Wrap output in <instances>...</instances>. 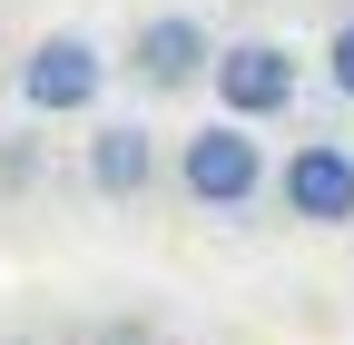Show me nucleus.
Here are the masks:
<instances>
[{"label":"nucleus","instance_id":"4","mask_svg":"<svg viewBox=\"0 0 354 345\" xmlns=\"http://www.w3.org/2000/svg\"><path fill=\"white\" fill-rule=\"evenodd\" d=\"M99 79H109L99 39H88V30H50V39L20 60V99H30L39 118H69V109H88V99H99Z\"/></svg>","mask_w":354,"mask_h":345},{"label":"nucleus","instance_id":"6","mask_svg":"<svg viewBox=\"0 0 354 345\" xmlns=\"http://www.w3.org/2000/svg\"><path fill=\"white\" fill-rule=\"evenodd\" d=\"M88 188H99V197H148L158 188V139H148L138 118L88 128Z\"/></svg>","mask_w":354,"mask_h":345},{"label":"nucleus","instance_id":"1","mask_svg":"<svg viewBox=\"0 0 354 345\" xmlns=\"http://www.w3.org/2000/svg\"><path fill=\"white\" fill-rule=\"evenodd\" d=\"M177 188H187V207H207V218H246V207L276 188L266 139H246V118L187 128V139H177Z\"/></svg>","mask_w":354,"mask_h":345},{"label":"nucleus","instance_id":"5","mask_svg":"<svg viewBox=\"0 0 354 345\" xmlns=\"http://www.w3.org/2000/svg\"><path fill=\"white\" fill-rule=\"evenodd\" d=\"M276 207L305 227H354V158L335 139H295V158L276 168Z\"/></svg>","mask_w":354,"mask_h":345},{"label":"nucleus","instance_id":"7","mask_svg":"<svg viewBox=\"0 0 354 345\" xmlns=\"http://www.w3.org/2000/svg\"><path fill=\"white\" fill-rule=\"evenodd\" d=\"M325 89L335 99H354V10L335 20V39H325Z\"/></svg>","mask_w":354,"mask_h":345},{"label":"nucleus","instance_id":"3","mask_svg":"<svg viewBox=\"0 0 354 345\" xmlns=\"http://www.w3.org/2000/svg\"><path fill=\"white\" fill-rule=\"evenodd\" d=\"M207 89L227 99V118H286L295 109V50L286 39H227L216 50V69H207Z\"/></svg>","mask_w":354,"mask_h":345},{"label":"nucleus","instance_id":"2","mask_svg":"<svg viewBox=\"0 0 354 345\" xmlns=\"http://www.w3.org/2000/svg\"><path fill=\"white\" fill-rule=\"evenodd\" d=\"M207 69H216V30L197 10H158V20H138V39H128V79H138L148 99L207 89Z\"/></svg>","mask_w":354,"mask_h":345}]
</instances>
